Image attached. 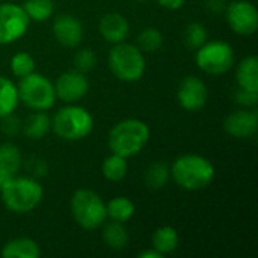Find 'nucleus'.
Returning a JSON list of instances; mask_svg holds the SVG:
<instances>
[{"mask_svg":"<svg viewBox=\"0 0 258 258\" xmlns=\"http://www.w3.org/2000/svg\"><path fill=\"white\" fill-rule=\"evenodd\" d=\"M39 248L36 242L27 237H20L8 242L2 249V257L5 258H38Z\"/></svg>","mask_w":258,"mask_h":258,"instance_id":"f3484780","label":"nucleus"},{"mask_svg":"<svg viewBox=\"0 0 258 258\" xmlns=\"http://www.w3.org/2000/svg\"><path fill=\"white\" fill-rule=\"evenodd\" d=\"M18 91L12 80L0 76V118L14 113L18 106Z\"/></svg>","mask_w":258,"mask_h":258,"instance_id":"4be33fe9","label":"nucleus"},{"mask_svg":"<svg viewBox=\"0 0 258 258\" xmlns=\"http://www.w3.org/2000/svg\"><path fill=\"white\" fill-rule=\"evenodd\" d=\"M53 35L60 45L67 48H74L83 39V26L76 17L70 14H62L56 17L53 23Z\"/></svg>","mask_w":258,"mask_h":258,"instance_id":"4468645a","label":"nucleus"},{"mask_svg":"<svg viewBox=\"0 0 258 258\" xmlns=\"http://www.w3.org/2000/svg\"><path fill=\"white\" fill-rule=\"evenodd\" d=\"M11 177H12L11 174H8V172H6L5 169H2V168H0V189H2V187H3V186L6 184V181H8V180H9Z\"/></svg>","mask_w":258,"mask_h":258,"instance_id":"e433bc0d","label":"nucleus"},{"mask_svg":"<svg viewBox=\"0 0 258 258\" xmlns=\"http://www.w3.org/2000/svg\"><path fill=\"white\" fill-rule=\"evenodd\" d=\"M127 169H128L127 159L121 157L118 154H113V153L104 159L103 166H101V172H103L104 178L109 181H121L122 178H125Z\"/></svg>","mask_w":258,"mask_h":258,"instance_id":"b1692460","label":"nucleus"},{"mask_svg":"<svg viewBox=\"0 0 258 258\" xmlns=\"http://www.w3.org/2000/svg\"><path fill=\"white\" fill-rule=\"evenodd\" d=\"M89 91V82L85 76V73H80L77 70L67 71L60 74L54 83V92L56 98H60L67 103H74L82 100Z\"/></svg>","mask_w":258,"mask_h":258,"instance_id":"f8f14e48","label":"nucleus"},{"mask_svg":"<svg viewBox=\"0 0 258 258\" xmlns=\"http://www.w3.org/2000/svg\"><path fill=\"white\" fill-rule=\"evenodd\" d=\"M171 177L184 190H201L213 181L215 166L200 154H183L174 160Z\"/></svg>","mask_w":258,"mask_h":258,"instance_id":"f257e3e1","label":"nucleus"},{"mask_svg":"<svg viewBox=\"0 0 258 258\" xmlns=\"http://www.w3.org/2000/svg\"><path fill=\"white\" fill-rule=\"evenodd\" d=\"M225 15L233 32L249 36L258 29V11L255 5L248 0H236L227 5Z\"/></svg>","mask_w":258,"mask_h":258,"instance_id":"9d476101","label":"nucleus"},{"mask_svg":"<svg viewBox=\"0 0 258 258\" xmlns=\"http://www.w3.org/2000/svg\"><path fill=\"white\" fill-rule=\"evenodd\" d=\"M2 201L14 213H29L35 210L44 195L42 186L32 177L12 175L0 189Z\"/></svg>","mask_w":258,"mask_h":258,"instance_id":"7ed1b4c3","label":"nucleus"},{"mask_svg":"<svg viewBox=\"0 0 258 258\" xmlns=\"http://www.w3.org/2000/svg\"><path fill=\"white\" fill-rule=\"evenodd\" d=\"M169 178H171V168H168V165L163 162H154L145 171V184L148 186V189L153 190H159L165 187Z\"/></svg>","mask_w":258,"mask_h":258,"instance_id":"393cba45","label":"nucleus"},{"mask_svg":"<svg viewBox=\"0 0 258 258\" xmlns=\"http://www.w3.org/2000/svg\"><path fill=\"white\" fill-rule=\"evenodd\" d=\"M109 68L121 82H138L145 73V57L138 45L118 42L109 51Z\"/></svg>","mask_w":258,"mask_h":258,"instance_id":"39448f33","label":"nucleus"},{"mask_svg":"<svg viewBox=\"0 0 258 258\" xmlns=\"http://www.w3.org/2000/svg\"><path fill=\"white\" fill-rule=\"evenodd\" d=\"M51 128L60 139L76 142L85 139L92 132L94 119L85 107L68 104L54 113Z\"/></svg>","mask_w":258,"mask_h":258,"instance_id":"20e7f679","label":"nucleus"},{"mask_svg":"<svg viewBox=\"0 0 258 258\" xmlns=\"http://www.w3.org/2000/svg\"><path fill=\"white\" fill-rule=\"evenodd\" d=\"M103 240L109 248H112L115 251H121L128 245V231H127V228L124 227L122 222L112 221V222L104 225Z\"/></svg>","mask_w":258,"mask_h":258,"instance_id":"6ab92c4d","label":"nucleus"},{"mask_svg":"<svg viewBox=\"0 0 258 258\" xmlns=\"http://www.w3.org/2000/svg\"><path fill=\"white\" fill-rule=\"evenodd\" d=\"M150 141L148 125L135 118L122 119L112 127L109 132L107 144L113 154L121 157H132L139 154Z\"/></svg>","mask_w":258,"mask_h":258,"instance_id":"f03ea898","label":"nucleus"},{"mask_svg":"<svg viewBox=\"0 0 258 258\" xmlns=\"http://www.w3.org/2000/svg\"><path fill=\"white\" fill-rule=\"evenodd\" d=\"M0 119H2V125H0V128H2V132H3L5 135H8V136H14V135H17V133L20 132V128H21V122H20V119H18V118H15L12 113H9V115L3 116V118H0Z\"/></svg>","mask_w":258,"mask_h":258,"instance_id":"2f4dec72","label":"nucleus"},{"mask_svg":"<svg viewBox=\"0 0 258 258\" xmlns=\"http://www.w3.org/2000/svg\"><path fill=\"white\" fill-rule=\"evenodd\" d=\"M239 88L258 92V59L255 56L245 57L236 71Z\"/></svg>","mask_w":258,"mask_h":258,"instance_id":"dca6fc26","label":"nucleus"},{"mask_svg":"<svg viewBox=\"0 0 258 258\" xmlns=\"http://www.w3.org/2000/svg\"><path fill=\"white\" fill-rule=\"evenodd\" d=\"M30 24V18L24 12L23 6L15 3L0 5V45L12 44L26 35Z\"/></svg>","mask_w":258,"mask_h":258,"instance_id":"1a4fd4ad","label":"nucleus"},{"mask_svg":"<svg viewBox=\"0 0 258 258\" xmlns=\"http://www.w3.org/2000/svg\"><path fill=\"white\" fill-rule=\"evenodd\" d=\"M224 128L233 138L245 139L254 136L258 130V112L255 107L252 110L246 107L230 113L224 121Z\"/></svg>","mask_w":258,"mask_h":258,"instance_id":"ddd939ff","label":"nucleus"},{"mask_svg":"<svg viewBox=\"0 0 258 258\" xmlns=\"http://www.w3.org/2000/svg\"><path fill=\"white\" fill-rule=\"evenodd\" d=\"M23 163V157L20 148L11 142H5L0 145V168L5 169L8 174L15 175Z\"/></svg>","mask_w":258,"mask_h":258,"instance_id":"5701e85b","label":"nucleus"},{"mask_svg":"<svg viewBox=\"0 0 258 258\" xmlns=\"http://www.w3.org/2000/svg\"><path fill=\"white\" fill-rule=\"evenodd\" d=\"M26 169L35 177H44L47 174V165L39 157H30L26 162Z\"/></svg>","mask_w":258,"mask_h":258,"instance_id":"473e14b6","label":"nucleus"},{"mask_svg":"<svg viewBox=\"0 0 258 258\" xmlns=\"http://www.w3.org/2000/svg\"><path fill=\"white\" fill-rule=\"evenodd\" d=\"M178 246V233L172 227H160L153 234V248L162 255L171 254Z\"/></svg>","mask_w":258,"mask_h":258,"instance_id":"aec40b11","label":"nucleus"},{"mask_svg":"<svg viewBox=\"0 0 258 258\" xmlns=\"http://www.w3.org/2000/svg\"><path fill=\"white\" fill-rule=\"evenodd\" d=\"M160 3V6L166 8V9H171V11H177L180 9L186 0H157Z\"/></svg>","mask_w":258,"mask_h":258,"instance_id":"72a5a7b5","label":"nucleus"},{"mask_svg":"<svg viewBox=\"0 0 258 258\" xmlns=\"http://www.w3.org/2000/svg\"><path fill=\"white\" fill-rule=\"evenodd\" d=\"M234 98L236 101L243 106V107H248V109H254L257 106L258 101V92H252V91H248V89H243V88H239L234 94Z\"/></svg>","mask_w":258,"mask_h":258,"instance_id":"7c9ffc66","label":"nucleus"},{"mask_svg":"<svg viewBox=\"0 0 258 258\" xmlns=\"http://www.w3.org/2000/svg\"><path fill=\"white\" fill-rule=\"evenodd\" d=\"M138 2H145V0H138Z\"/></svg>","mask_w":258,"mask_h":258,"instance_id":"4c0bfd02","label":"nucleus"},{"mask_svg":"<svg viewBox=\"0 0 258 258\" xmlns=\"http://www.w3.org/2000/svg\"><path fill=\"white\" fill-rule=\"evenodd\" d=\"M162 257H163V255H162L160 252H157L154 248H153L151 251L148 249V251H144V252H141V254H139V258H162Z\"/></svg>","mask_w":258,"mask_h":258,"instance_id":"c9c22d12","label":"nucleus"},{"mask_svg":"<svg viewBox=\"0 0 258 258\" xmlns=\"http://www.w3.org/2000/svg\"><path fill=\"white\" fill-rule=\"evenodd\" d=\"M51 127V119L44 110H36V113H32L24 124H21V128L26 135V138L32 141H39L42 139Z\"/></svg>","mask_w":258,"mask_h":258,"instance_id":"a211bd4d","label":"nucleus"},{"mask_svg":"<svg viewBox=\"0 0 258 258\" xmlns=\"http://www.w3.org/2000/svg\"><path fill=\"white\" fill-rule=\"evenodd\" d=\"M71 213L83 230H98L107 219L103 198L89 189H79L71 198Z\"/></svg>","mask_w":258,"mask_h":258,"instance_id":"423d86ee","label":"nucleus"},{"mask_svg":"<svg viewBox=\"0 0 258 258\" xmlns=\"http://www.w3.org/2000/svg\"><path fill=\"white\" fill-rule=\"evenodd\" d=\"M97 65V56L91 48H82L74 54V67L80 73H88Z\"/></svg>","mask_w":258,"mask_h":258,"instance_id":"c756f323","label":"nucleus"},{"mask_svg":"<svg viewBox=\"0 0 258 258\" xmlns=\"http://www.w3.org/2000/svg\"><path fill=\"white\" fill-rule=\"evenodd\" d=\"M23 9L30 21H47L53 15L54 6L51 0H26Z\"/></svg>","mask_w":258,"mask_h":258,"instance_id":"a878e982","label":"nucleus"},{"mask_svg":"<svg viewBox=\"0 0 258 258\" xmlns=\"http://www.w3.org/2000/svg\"><path fill=\"white\" fill-rule=\"evenodd\" d=\"M98 30L107 42L118 44V42L125 41L130 32V26L124 15L118 12H107L106 15L101 17Z\"/></svg>","mask_w":258,"mask_h":258,"instance_id":"2eb2a0df","label":"nucleus"},{"mask_svg":"<svg viewBox=\"0 0 258 258\" xmlns=\"http://www.w3.org/2000/svg\"><path fill=\"white\" fill-rule=\"evenodd\" d=\"M207 6H209V9H212L215 12H221L227 8L225 0H207Z\"/></svg>","mask_w":258,"mask_h":258,"instance_id":"f704fd0d","label":"nucleus"},{"mask_svg":"<svg viewBox=\"0 0 258 258\" xmlns=\"http://www.w3.org/2000/svg\"><path fill=\"white\" fill-rule=\"evenodd\" d=\"M106 212H107V218H110V221H116V222L124 224L133 218L136 207L128 198L116 197L106 204Z\"/></svg>","mask_w":258,"mask_h":258,"instance_id":"412c9836","label":"nucleus"},{"mask_svg":"<svg viewBox=\"0 0 258 258\" xmlns=\"http://www.w3.org/2000/svg\"><path fill=\"white\" fill-rule=\"evenodd\" d=\"M207 98H209V91L201 79L195 76H187L180 82L177 91V100L184 110L187 112L201 110L206 106Z\"/></svg>","mask_w":258,"mask_h":258,"instance_id":"9b49d317","label":"nucleus"},{"mask_svg":"<svg viewBox=\"0 0 258 258\" xmlns=\"http://www.w3.org/2000/svg\"><path fill=\"white\" fill-rule=\"evenodd\" d=\"M17 91L18 100L33 110L45 112L51 109L53 104L56 103L54 85L44 74H38L35 71L20 79Z\"/></svg>","mask_w":258,"mask_h":258,"instance_id":"0eeeda50","label":"nucleus"},{"mask_svg":"<svg viewBox=\"0 0 258 258\" xmlns=\"http://www.w3.org/2000/svg\"><path fill=\"white\" fill-rule=\"evenodd\" d=\"M207 41V30L201 23H192L186 29V44L190 48H200Z\"/></svg>","mask_w":258,"mask_h":258,"instance_id":"c85d7f7f","label":"nucleus"},{"mask_svg":"<svg viewBox=\"0 0 258 258\" xmlns=\"http://www.w3.org/2000/svg\"><path fill=\"white\" fill-rule=\"evenodd\" d=\"M162 44L163 36L156 27H147L138 36V47L141 48V51H156L162 47Z\"/></svg>","mask_w":258,"mask_h":258,"instance_id":"bb28decb","label":"nucleus"},{"mask_svg":"<svg viewBox=\"0 0 258 258\" xmlns=\"http://www.w3.org/2000/svg\"><path fill=\"white\" fill-rule=\"evenodd\" d=\"M197 65L200 70L210 76H221L230 71L234 65V48L221 39L206 41L200 48H197Z\"/></svg>","mask_w":258,"mask_h":258,"instance_id":"6e6552de","label":"nucleus"},{"mask_svg":"<svg viewBox=\"0 0 258 258\" xmlns=\"http://www.w3.org/2000/svg\"><path fill=\"white\" fill-rule=\"evenodd\" d=\"M11 71L18 79L29 76L30 73L35 71V60H33V57L29 53H26V51H20V53L14 54L12 59H11Z\"/></svg>","mask_w":258,"mask_h":258,"instance_id":"cd10ccee","label":"nucleus"}]
</instances>
